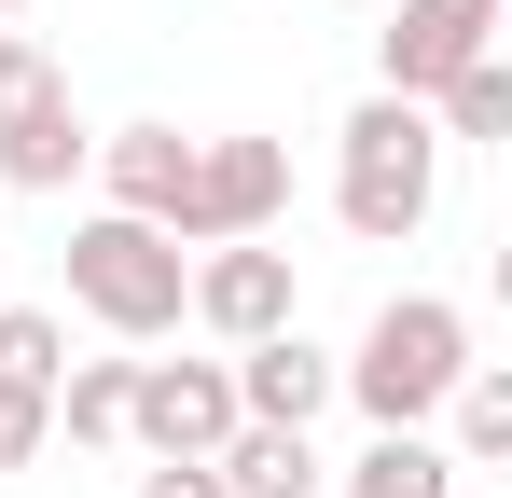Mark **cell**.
<instances>
[{"mask_svg":"<svg viewBox=\"0 0 512 498\" xmlns=\"http://www.w3.org/2000/svg\"><path fill=\"white\" fill-rule=\"evenodd\" d=\"M457 374H471V319L443 291H388L360 319V346L333 360V402H360L374 429H429V415L457 402Z\"/></svg>","mask_w":512,"mask_h":498,"instance_id":"obj_1","label":"cell"},{"mask_svg":"<svg viewBox=\"0 0 512 498\" xmlns=\"http://www.w3.org/2000/svg\"><path fill=\"white\" fill-rule=\"evenodd\" d=\"M333 139H346V153H333V222H346L360 249H402V236L429 222V194H443V139H429V111H416V97H360Z\"/></svg>","mask_w":512,"mask_h":498,"instance_id":"obj_2","label":"cell"},{"mask_svg":"<svg viewBox=\"0 0 512 498\" xmlns=\"http://www.w3.org/2000/svg\"><path fill=\"white\" fill-rule=\"evenodd\" d=\"M180 277H194V249H167L153 222H125V208L70 222V305H84L111 346H167L180 332Z\"/></svg>","mask_w":512,"mask_h":498,"instance_id":"obj_3","label":"cell"},{"mask_svg":"<svg viewBox=\"0 0 512 498\" xmlns=\"http://www.w3.org/2000/svg\"><path fill=\"white\" fill-rule=\"evenodd\" d=\"M291 208V139H194V194H180V249L277 236Z\"/></svg>","mask_w":512,"mask_h":498,"instance_id":"obj_4","label":"cell"},{"mask_svg":"<svg viewBox=\"0 0 512 498\" xmlns=\"http://www.w3.org/2000/svg\"><path fill=\"white\" fill-rule=\"evenodd\" d=\"M125 443L139 457H222L236 443V360H139L125 374Z\"/></svg>","mask_w":512,"mask_h":498,"instance_id":"obj_5","label":"cell"},{"mask_svg":"<svg viewBox=\"0 0 512 498\" xmlns=\"http://www.w3.org/2000/svg\"><path fill=\"white\" fill-rule=\"evenodd\" d=\"M471 56H499V0H402V14L374 28V97H416L429 111Z\"/></svg>","mask_w":512,"mask_h":498,"instance_id":"obj_6","label":"cell"},{"mask_svg":"<svg viewBox=\"0 0 512 498\" xmlns=\"http://www.w3.org/2000/svg\"><path fill=\"white\" fill-rule=\"evenodd\" d=\"M180 319H208L222 346H263V332H291V319H305V277H291V249H263V236L194 249V277H180Z\"/></svg>","mask_w":512,"mask_h":498,"instance_id":"obj_7","label":"cell"},{"mask_svg":"<svg viewBox=\"0 0 512 498\" xmlns=\"http://www.w3.org/2000/svg\"><path fill=\"white\" fill-rule=\"evenodd\" d=\"M333 415V346H305V319L236 346V429H319Z\"/></svg>","mask_w":512,"mask_h":498,"instance_id":"obj_8","label":"cell"},{"mask_svg":"<svg viewBox=\"0 0 512 498\" xmlns=\"http://www.w3.org/2000/svg\"><path fill=\"white\" fill-rule=\"evenodd\" d=\"M97 180H111L125 222H153V236L180 249V194H194V139H180V125H111V139H97Z\"/></svg>","mask_w":512,"mask_h":498,"instance_id":"obj_9","label":"cell"},{"mask_svg":"<svg viewBox=\"0 0 512 498\" xmlns=\"http://www.w3.org/2000/svg\"><path fill=\"white\" fill-rule=\"evenodd\" d=\"M457 485H471V471H457L429 429H374V443H360V457H346L319 498H457Z\"/></svg>","mask_w":512,"mask_h":498,"instance_id":"obj_10","label":"cell"},{"mask_svg":"<svg viewBox=\"0 0 512 498\" xmlns=\"http://www.w3.org/2000/svg\"><path fill=\"white\" fill-rule=\"evenodd\" d=\"M84 166H97V139H84L70 97H42L28 125H0V194H70Z\"/></svg>","mask_w":512,"mask_h":498,"instance_id":"obj_11","label":"cell"},{"mask_svg":"<svg viewBox=\"0 0 512 498\" xmlns=\"http://www.w3.org/2000/svg\"><path fill=\"white\" fill-rule=\"evenodd\" d=\"M208 471H222V498H319V485H333L305 429H236V443H222Z\"/></svg>","mask_w":512,"mask_h":498,"instance_id":"obj_12","label":"cell"},{"mask_svg":"<svg viewBox=\"0 0 512 498\" xmlns=\"http://www.w3.org/2000/svg\"><path fill=\"white\" fill-rule=\"evenodd\" d=\"M429 139L443 153H485V139H512V56H471V70L429 97Z\"/></svg>","mask_w":512,"mask_h":498,"instance_id":"obj_13","label":"cell"},{"mask_svg":"<svg viewBox=\"0 0 512 498\" xmlns=\"http://www.w3.org/2000/svg\"><path fill=\"white\" fill-rule=\"evenodd\" d=\"M443 429H457V443H443L457 471H499V457H512V374H499V360H471V374H457Z\"/></svg>","mask_w":512,"mask_h":498,"instance_id":"obj_14","label":"cell"},{"mask_svg":"<svg viewBox=\"0 0 512 498\" xmlns=\"http://www.w3.org/2000/svg\"><path fill=\"white\" fill-rule=\"evenodd\" d=\"M125 374H139V360H70V374H56V429L111 457V443H125Z\"/></svg>","mask_w":512,"mask_h":498,"instance_id":"obj_15","label":"cell"},{"mask_svg":"<svg viewBox=\"0 0 512 498\" xmlns=\"http://www.w3.org/2000/svg\"><path fill=\"white\" fill-rule=\"evenodd\" d=\"M56 374H70V319L56 305H0V388H42L56 402Z\"/></svg>","mask_w":512,"mask_h":498,"instance_id":"obj_16","label":"cell"},{"mask_svg":"<svg viewBox=\"0 0 512 498\" xmlns=\"http://www.w3.org/2000/svg\"><path fill=\"white\" fill-rule=\"evenodd\" d=\"M42 97H70V70H56V56H42L28 28H0V125H28Z\"/></svg>","mask_w":512,"mask_h":498,"instance_id":"obj_17","label":"cell"},{"mask_svg":"<svg viewBox=\"0 0 512 498\" xmlns=\"http://www.w3.org/2000/svg\"><path fill=\"white\" fill-rule=\"evenodd\" d=\"M42 443H56V402L42 388H0V471H28Z\"/></svg>","mask_w":512,"mask_h":498,"instance_id":"obj_18","label":"cell"},{"mask_svg":"<svg viewBox=\"0 0 512 498\" xmlns=\"http://www.w3.org/2000/svg\"><path fill=\"white\" fill-rule=\"evenodd\" d=\"M139 498H222V471H208V457H153V471H139Z\"/></svg>","mask_w":512,"mask_h":498,"instance_id":"obj_19","label":"cell"},{"mask_svg":"<svg viewBox=\"0 0 512 498\" xmlns=\"http://www.w3.org/2000/svg\"><path fill=\"white\" fill-rule=\"evenodd\" d=\"M0 14H28V0H0Z\"/></svg>","mask_w":512,"mask_h":498,"instance_id":"obj_20","label":"cell"},{"mask_svg":"<svg viewBox=\"0 0 512 498\" xmlns=\"http://www.w3.org/2000/svg\"><path fill=\"white\" fill-rule=\"evenodd\" d=\"M457 498H471V485H457Z\"/></svg>","mask_w":512,"mask_h":498,"instance_id":"obj_21","label":"cell"}]
</instances>
